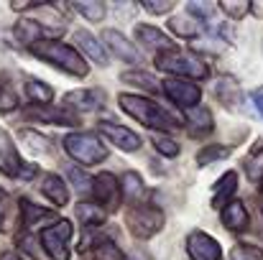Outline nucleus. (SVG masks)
I'll return each mask as SVG.
<instances>
[{"mask_svg":"<svg viewBox=\"0 0 263 260\" xmlns=\"http://www.w3.org/2000/svg\"><path fill=\"white\" fill-rule=\"evenodd\" d=\"M118 102H120V110L128 117H133L136 123H141L148 130H159L161 135H166V133H174V130L181 128V120L176 115H172L159 102H154V99H148L143 94H125V92H120Z\"/></svg>","mask_w":263,"mask_h":260,"instance_id":"f257e3e1","label":"nucleus"},{"mask_svg":"<svg viewBox=\"0 0 263 260\" xmlns=\"http://www.w3.org/2000/svg\"><path fill=\"white\" fill-rule=\"evenodd\" d=\"M31 54H33L36 59L51 64L54 69L69 74V77L85 79L89 74V64L85 62V56H82L74 46H69V44H64V41H57V38L41 41V44H36V46L31 49Z\"/></svg>","mask_w":263,"mask_h":260,"instance_id":"f03ea898","label":"nucleus"},{"mask_svg":"<svg viewBox=\"0 0 263 260\" xmlns=\"http://www.w3.org/2000/svg\"><path fill=\"white\" fill-rule=\"evenodd\" d=\"M156 69L159 72H166L172 77H179V79H207L210 77L207 62H202L197 54L181 51V49L159 54L156 56Z\"/></svg>","mask_w":263,"mask_h":260,"instance_id":"7ed1b4c3","label":"nucleus"},{"mask_svg":"<svg viewBox=\"0 0 263 260\" xmlns=\"http://www.w3.org/2000/svg\"><path fill=\"white\" fill-rule=\"evenodd\" d=\"M164 222H166L164 209L146 204V202L128 207V212H125V227L136 240H151L154 235H159L164 230Z\"/></svg>","mask_w":263,"mask_h":260,"instance_id":"20e7f679","label":"nucleus"},{"mask_svg":"<svg viewBox=\"0 0 263 260\" xmlns=\"http://www.w3.org/2000/svg\"><path fill=\"white\" fill-rule=\"evenodd\" d=\"M64 151L77 164H82L85 169L87 166H97V164H102L107 158V146L95 133H85V130L64 135Z\"/></svg>","mask_w":263,"mask_h":260,"instance_id":"39448f33","label":"nucleus"},{"mask_svg":"<svg viewBox=\"0 0 263 260\" xmlns=\"http://www.w3.org/2000/svg\"><path fill=\"white\" fill-rule=\"evenodd\" d=\"M0 173L8 178H21V181H31L33 176H39L36 164H26L10 138L8 130L0 128Z\"/></svg>","mask_w":263,"mask_h":260,"instance_id":"423d86ee","label":"nucleus"},{"mask_svg":"<svg viewBox=\"0 0 263 260\" xmlns=\"http://www.w3.org/2000/svg\"><path fill=\"white\" fill-rule=\"evenodd\" d=\"M72 232H74L72 222H69V219H59L57 225L41 230L39 243H41L44 253L51 260H69L72 258V250H69V237H72Z\"/></svg>","mask_w":263,"mask_h":260,"instance_id":"0eeeda50","label":"nucleus"},{"mask_svg":"<svg viewBox=\"0 0 263 260\" xmlns=\"http://www.w3.org/2000/svg\"><path fill=\"white\" fill-rule=\"evenodd\" d=\"M92 196H95V202H97L105 212H118V209H120V202H123L120 181L110 171L97 173V176L92 178Z\"/></svg>","mask_w":263,"mask_h":260,"instance_id":"6e6552de","label":"nucleus"},{"mask_svg":"<svg viewBox=\"0 0 263 260\" xmlns=\"http://www.w3.org/2000/svg\"><path fill=\"white\" fill-rule=\"evenodd\" d=\"M161 92H164L172 102H176L179 107H184V110L199 107V99H202V89H199V87L194 85V82H189V79H179V77L164 79Z\"/></svg>","mask_w":263,"mask_h":260,"instance_id":"1a4fd4ad","label":"nucleus"},{"mask_svg":"<svg viewBox=\"0 0 263 260\" xmlns=\"http://www.w3.org/2000/svg\"><path fill=\"white\" fill-rule=\"evenodd\" d=\"M23 115L28 120H36V123H49V125H80V117L67 110V107H54V105H31L23 110Z\"/></svg>","mask_w":263,"mask_h":260,"instance_id":"9d476101","label":"nucleus"},{"mask_svg":"<svg viewBox=\"0 0 263 260\" xmlns=\"http://www.w3.org/2000/svg\"><path fill=\"white\" fill-rule=\"evenodd\" d=\"M184 245H186V253H189L192 260H222L220 243L212 235L202 232V230H192L186 235V243Z\"/></svg>","mask_w":263,"mask_h":260,"instance_id":"9b49d317","label":"nucleus"},{"mask_svg":"<svg viewBox=\"0 0 263 260\" xmlns=\"http://www.w3.org/2000/svg\"><path fill=\"white\" fill-rule=\"evenodd\" d=\"M105 105V89L100 87H87V89H72L64 94V107L77 112H95Z\"/></svg>","mask_w":263,"mask_h":260,"instance_id":"f8f14e48","label":"nucleus"},{"mask_svg":"<svg viewBox=\"0 0 263 260\" xmlns=\"http://www.w3.org/2000/svg\"><path fill=\"white\" fill-rule=\"evenodd\" d=\"M13 36H15V41H18L21 46L33 49L36 44L49 41V36H57V33H51V31H49L41 21H36V18H21V21H15V26H13Z\"/></svg>","mask_w":263,"mask_h":260,"instance_id":"ddd939ff","label":"nucleus"},{"mask_svg":"<svg viewBox=\"0 0 263 260\" xmlns=\"http://www.w3.org/2000/svg\"><path fill=\"white\" fill-rule=\"evenodd\" d=\"M100 133H102L115 148H120V151H125V153H136V151L141 148V135L133 133V130L125 128V125L102 120V123H100Z\"/></svg>","mask_w":263,"mask_h":260,"instance_id":"4468645a","label":"nucleus"},{"mask_svg":"<svg viewBox=\"0 0 263 260\" xmlns=\"http://www.w3.org/2000/svg\"><path fill=\"white\" fill-rule=\"evenodd\" d=\"M136 38L141 41V46L146 51H154L156 56L159 54H166V51H174L176 44L156 26H148V23H138L136 26Z\"/></svg>","mask_w":263,"mask_h":260,"instance_id":"2eb2a0df","label":"nucleus"},{"mask_svg":"<svg viewBox=\"0 0 263 260\" xmlns=\"http://www.w3.org/2000/svg\"><path fill=\"white\" fill-rule=\"evenodd\" d=\"M118 59H123V62H128V64H141L143 62V56H141V51L120 33V31H115V28H105L102 31V38H100Z\"/></svg>","mask_w":263,"mask_h":260,"instance_id":"dca6fc26","label":"nucleus"},{"mask_svg":"<svg viewBox=\"0 0 263 260\" xmlns=\"http://www.w3.org/2000/svg\"><path fill=\"white\" fill-rule=\"evenodd\" d=\"M18 212H21V225H23V230H33V227H39V225L51 227V225L59 222V214H57L54 209H44V207L33 204L31 199H21V202H18Z\"/></svg>","mask_w":263,"mask_h":260,"instance_id":"f3484780","label":"nucleus"},{"mask_svg":"<svg viewBox=\"0 0 263 260\" xmlns=\"http://www.w3.org/2000/svg\"><path fill=\"white\" fill-rule=\"evenodd\" d=\"M212 130H215V117L204 105H199L194 110H186V133L192 138H207Z\"/></svg>","mask_w":263,"mask_h":260,"instance_id":"a211bd4d","label":"nucleus"},{"mask_svg":"<svg viewBox=\"0 0 263 260\" xmlns=\"http://www.w3.org/2000/svg\"><path fill=\"white\" fill-rule=\"evenodd\" d=\"M220 219H222L225 230H230V232H246V230L251 227V214H248L246 204L238 202V199H233V202L220 212Z\"/></svg>","mask_w":263,"mask_h":260,"instance_id":"6ab92c4d","label":"nucleus"},{"mask_svg":"<svg viewBox=\"0 0 263 260\" xmlns=\"http://www.w3.org/2000/svg\"><path fill=\"white\" fill-rule=\"evenodd\" d=\"M74 41H77V46L85 51V56H89L95 64H100V67H107V64H110V56H107V51H105V44H102L100 38H95L89 31L80 28V31L74 33Z\"/></svg>","mask_w":263,"mask_h":260,"instance_id":"aec40b11","label":"nucleus"},{"mask_svg":"<svg viewBox=\"0 0 263 260\" xmlns=\"http://www.w3.org/2000/svg\"><path fill=\"white\" fill-rule=\"evenodd\" d=\"M238 191V173L235 171H228L222 173L220 178H217V184H215V189H212V207L215 209H225L230 202H233V194Z\"/></svg>","mask_w":263,"mask_h":260,"instance_id":"412c9836","label":"nucleus"},{"mask_svg":"<svg viewBox=\"0 0 263 260\" xmlns=\"http://www.w3.org/2000/svg\"><path fill=\"white\" fill-rule=\"evenodd\" d=\"M41 191H44V196H46L54 207H64V204L69 202L67 181H64L59 173H44V178H41Z\"/></svg>","mask_w":263,"mask_h":260,"instance_id":"4be33fe9","label":"nucleus"},{"mask_svg":"<svg viewBox=\"0 0 263 260\" xmlns=\"http://www.w3.org/2000/svg\"><path fill=\"white\" fill-rule=\"evenodd\" d=\"M120 189H123V199L128 202V207H136V204H143V196H146V184H143V176L138 171H125L120 178Z\"/></svg>","mask_w":263,"mask_h":260,"instance_id":"5701e85b","label":"nucleus"},{"mask_svg":"<svg viewBox=\"0 0 263 260\" xmlns=\"http://www.w3.org/2000/svg\"><path fill=\"white\" fill-rule=\"evenodd\" d=\"M215 97H217L228 110H238V107H240V102H243L240 85H238L233 77H222V79L215 85Z\"/></svg>","mask_w":263,"mask_h":260,"instance_id":"b1692460","label":"nucleus"},{"mask_svg":"<svg viewBox=\"0 0 263 260\" xmlns=\"http://www.w3.org/2000/svg\"><path fill=\"white\" fill-rule=\"evenodd\" d=\"M74 212H77V219H80L87 230L102 227V225H105V217H107V212H105L97 202H85V199L74 207Z\"/></svg>","mask_w":263,"mask_h":260,"instance_id":"393cba45","label":"nucleus"},{"mask_svg":"<svg viewBox=\"0 0 263 260\" xmlns=\"http://www.w3.org/2000/svg\"><path fill=\"white\" fill-rule=\"evenodd\" d=\"M26 99H28L31 105H51L54 89L31 77V79H26Z\"/></svg>","mask_w":263,"mask_h":260,"instance_id":"a878e982","label":"nucleus"},{"mask_svg":"<svg viewBox=\"0 0 263 260\" xmlns=\"http://www.w3.org/2000/svg\"><path fill=\"white\" fill-rule=\"evenodd\" d=\"M72 8L80 15H85V21H89V23H100L107 13L105 3H100V0H77V3H72Z\"/></svg>","mask_w":263,"mask_h":260,"instance_id":"bb28decb","label":"nucleus"},{"mask_svg":"<svg viewBox=\"0 0 263 260\" xmlns=\"http://www.w3.org/2000/svg\"><path fill=\"white\" fill-rule=\"evenodd\" d=\"M89 253H92V260H125V253L112 240H105V237H100L89 248Z\"/></svg>","mask_w":263,"mask_h":260,"instance_id":"cd10ccee","label":"nucleus"},{"mask_svg":"<svg viewBox=\"0 0 263 260\" xmlns=\"http://www.w3.org/2000/svg\"><path fill=\"white\" fill-rule=\"evenodd\" d=\"M230 151H233V148H228V146H220V143H207V146L197 153V166H210V164H217V161L228 158V156H230Z\"/></svg>","mask_w":263,"mask_h":260,"instance_id":"c85d7f7f","label":"nucleus"},{"mask_svg":"<svg viewBox=\"0 0 263 260\" xmlns=\"http://www.w3.org/2000/svg\"><path fill=\"white\" fill-rule=\"evenodd\" d=\"M166 23H169V28L174 31L179 38H194V36H199L197 21H192V18H186V15H172Z\"/></svg>","mask_w":263,"mask_h":260,"instance_id":"c756f323","label":"nucleus"},{"mask_svg":"<svg viewBox=\"0 0 263 260\" xmlns=\"http://www.w3.org/2000/svg\"><path fill=\"white\" fill-rule=\"evenodd\" d=\"M251 3L248 0H222L220 3V10L230 18V21H243L248 13H251Z\"/></svg>","mask_w":263,"mask_h":260,"instance_id":"7c9ffc66","label":"nucleus"},{"mask_svg":"<svg viewBox=\"0 0 263 260\" xmlns=\"http://www.w3.org/2000/svg\"><path fill=\"white\" fill-rule=\"evenodd\" d=\"M123 82H128V85H136L141 87V89H146V92H156L159 85H156V79L148 74V72H123V77H120Z\"/></svg>","mask_w":263,"mask_h":260,"instance_id":"2f4dec72","label":"nucleus"},{"mask_svg":"<svg viewBox=\"0 0 263 260\" xmlns=\"http://www.w3.org/2000/svg\"><path fill=\"white\" fill-rule=\"evenodd\" d=\"M230 260H263V250L256 248V245L238 243V245L230 250Z\"/></svg>","mask_w":263,"mask_h":260,"instance_id":"473e14b6","label":"nucleus"},{"mask_svg":"<svg viewBox=\"0 0 263 260\" xmlns=\"http://www.w3.org/2000/svg\"><path fill=\"white\" fill-rule=\"evenodd\" d=\"M151 143H154V148H156L161 156H166V158H176V156H179V151H181V148H179V143H176L174 138H169V135H156Z\"/></svg>","mask_w":263,"mask_h":260,"instance_id":"72a5a7b5","label":"nucleus"},{"mask_svg":"<svg viewBox=\"0 0 263 260\" xmlns=\"http://www.w3.org/2000/svg\"><path fill=\"white\" fill-rule=\"evenodd\" d=\"M21 138L28 141V146H31L33 151H39V153H51V143H49L41 133H36V130H21Z\"/></svg>","mask_w":263,"mask_h":260,"instance_id":"f704fd0d","label":"nucleus"},{"mask_svg":"<svg viewBox=\"0 0 263 260\" xmlns=\"http://www.w3.org/2000/svg\"><path fill=\"white\" fill-rule=\"evenodd\" d=\"M174 0H143L141 8L146 13H154V15H166L169 10H174Z\"/></svg>","mask_w":263,"mask_h":260,"instance_id":"c9c22d12","label":"nucleus"},{"mask_svg":"<svg viewBox=\"0 0 263 260\" xmlns=\"http://www.w3.org/2000/svg\"><path fill=\"white\" fill-rule=\"evenodd\" d=\"M67 176H69V181H72V186H74L77 191H92V178H87L80 169H69Z\"/></svg>","mask_w":263,"mask_h":260,"instance_id":"e433bc0d","label":"nucleus"},{"mask_svg":"<svg viewBox=\"0 0 263 260\" xmlns=\"http://www.w3.org/2000/svg\"><path fill=\"white\" fill-rule=\"evenodd\" d=\"M186 13L194 15V18L207 21V18L212 15V5H210V3H197V0H192V3H186Z\"/></svg>","mask_w":263,"mask_h":260,"instance_id":"4c0bfd02","label":"nucleus"},{"mask_svg":"<svg viewBox=\"0 0 263 260\" xmlns=\"http://www.w3.org/2000/svg\"><path fill=\"white\" fill-rule=\"evenodd\" d=\"M15 107H18L15 92H13L10 87H3V89H0V112H10V110H15Z\"/></svg>","mask_w":263,"mask_h":260,"instance_id":"58836bf2","label":"nucleus"},{"mask_svg":"<svg viewBox=\"0 0 263 260\" xmlns=\"http://www.w3.org/2000/svg\"><path fill=\"white\" fill-rule=\"evenodd\" d=\"M251 99H253V105H256V110L261 112V117H263V87H258L253 94H251Z\"/></svg>","mask_w":263,"mask_h":260,"instance_id":"ea45409f","label":"nucleus"},{"mask_svg":"<svg viewBox=\"0 0 263 260\" xmlns=\"http://www.w3.org/2000/svg\"><path fill=\"white\" fill-rule=\"evenodd\" d=\"M5 199H8V194L3 191V186H0V212L5 209Z\"/></svg>","mask_w":263,"mask_h":260,"instance_id":"a19ab883","label":"nucleus"},{"mask_svg":"<svg viewBox=\"0 0 263 260\" xmlns=\"http://www.w3.org/2000/svg\"><path fill=\"white\" fill-rule=\"evenodd\" d=\"M0 260H18V255H15V253H3Z\"/></svg>","mask_w":263,"mask_h":260,"instance_id":"79ce46f5","label":"nucleus"},{"mask_svg":"<svg viewBox=\"0 0 263 260\" xmlns=\"http://www.w3.org/2000/svg\"><path fill=\"white\" fill-rule=\"evenodd\" d=\"M261 212H263V181H261Z\"/></svg>","mask_w":263,"mask_h":260,"instance_id":"37998d69","label":"nucleus"},{"mask_svg":"<svg viewBox=\"0 0 263 260\" xmlns=\"http://www.w3.org/2000/svg\"><path fill=\"white\" fill-rule=\"evenodd\" d=\"M0 230H3V225H0Z\"/></svg>","mask_w":263,"mask_h":260,"instance_id":"c03bdc74","label":"nucleus"},{"mask_svg":"<svg viewBox=\"0 0 263 260\" xmlns=\"http://www.w3.org/2000/svg\"><path fill=\"white\" fill-rule=\"evenodd\" d=\"M0 89H3V87H0Z\"/></svg>","mask_w":263,"mask_h":260,"instance_id":"a18cd8bd","label":"nucleus"}]
</instances>
